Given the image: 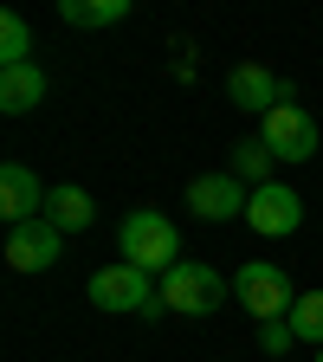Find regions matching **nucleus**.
<instances>
[{"instance_id":"f257e3e1","label":"nucleus","mask_w":323,"mask_h":362,"mask_svg":"<svg viewBox=\"0 0 323 362\" xmlns=\"http://www.w3.org/2000/svg\"><path fill=\"white\" fill-rule=\"evenodd\" d=\"M117 246H123V259H129V265H143L149 279H155V272H175V265H181V233H175V220H168V214H155V207L123 214Z\"/></svg>"},{"instance_id":"f03ea898","label":"nucleus","mask_w":323,"mask_h":362,"mask_svg":"<svg viewBox=\"0 0 323 362\" xmlns=\"http://www.w3.org/2000/svg\"><path fill=\"white\" fill-rule=\"evenodd\" d=\"M90 304L98 310H136V317H162V285L149 279L143 265H129V259H110L90 272Z\"/></svg>"},{"instance_id":"7ed1b4c3","label":"nucleus","mask_w":323,"mask_h":362,"mask_svg":"<svg viewBox=\"0 0 323 362\" xmlns=\"http://www.w3.org/2000/svg\"><path fill=\"white\" fill-rule=\"evenodd\" d=\"M259 136H265V149L278 156V162H310L317 143H323V136H317V117L298 104V84H285V98L259 117Z\"/></svg>"},{"instance_id":"20e7f679","label":"nucleus","mask_w":323,"mask_h":362,"mask_svg":"<svg viewBox=\"0 0 323 362\" xmlns=\"http://www.w3.org/2000/svg\"><path fill=\"white\" fill-rule=\"evenodd\" d=\"M233 291H240L246 317H259V324H285L291 304H298V291H291V279H285V265H271V259H246L240 279H233Z\"/></svg>"},{"instance_id":"39448f33","label":"nucleus","mask_w":323,"mask_h":362,"mask_svg":"<svg viewBox=\"0 0 323 362\" xmlns=\"http://www.w3.org/2000/svg\"><path fill=\"white\" fill-rule=\"evenodd\" d=\"M162 304L181 310V317H213L226 304V279L207 259H181L175 272H162Z\"/></svg>"},{"instance_id":"423d86ee","label":"nucleus","mask_w":323,"mask_h":362,"mask_svg":"<svg viewBox=\"0 0 323 362\" xmlns=\"http://www.w3.org/2000/svg\"><path fill=\"white\" fill-rule=\"evenodd\" d=\"M246 226H252V233H265V240L298 233V226H304V201H298V188H285V181H265V188H252V201H246Z\"/></svg>"},{"instance_id":"0eeeda50","label":"nucleus","mask_w":323,"mask_h":362,"mask_svg":"<svg viewBox=\"0 0 323 362\" xmlns=\"http://www.w3.org/2000/svg\"><path fill=\"white\" fill-rule=\"evenodd\" d=\"M59 259H65V233L45 214L26 220V226H7V265L13 272H52Z\"/></svg>"},{"instance_id":"6e6552de","label":"nucleus","mask_w":323,"mask_h":362,"mask_svg":"<svg viewBox=\"0 0 323 362\" xmlns=\"http://www.w3.org/2000/svg\"><path fill=\"white\" fill-rule=\"evenodd\" d=\"M246 201H252V188L233 175H194L188 181V207L201 220H246Z\"/></svg>"},{"instance_id":"1a4fd4ad","label":"nucleus","mask_w":323,"mask_h":362,"mask_svg":"<svg viewBox=\"0 0 323 362\" xmlns=\"http://www.w3.org/2000/svg\"><path fill=\"white\" fill-rule=\"evenodd\" d=\"M45 194L52 188H39V175L26 162H0V214H7V226H26L45 214Z\"/></svg>"},{"instance_id":"9d476101","label":"nucleus","mask_w":323,"mask_h":362,"mask_svg":"<svg viewBox=\"0 0 323 362\" xmlns=\"http://www.w3.org/2000/svg\"><path fill=\"white\" fill-rule=\"evenodd\" d=\"M226 98H233L246 117H265L271 104L285 98V78H271L265 65H233V71H226Z\"/></svg>"},{"instance_id":"9b49d317","label":"nucleus","mask_w":323,"mask_h":362,"mask_svg":"<svg viewBox=\"0 0 323 362\" xmlns=\"http://www.w3.org/2000/svg\"><path fill=\"white\" fill-rule=\"evenodd\" d=\"M45 220H52L59 233H84V226L98 220V201H90L84 188H71V181H59V188L45 194Z\"/></svg>"},{"instance_id":"f8f14e48","label":"nucleus","mask_w":323,"mask_h":362,"mask_svg":"<svg viewBox=\"0 0 323 362\" xmlns=\"http://www.w3.org/2000/svg\"><path fill=\"white\" fill-rule=\"evenodd\" d=\"M271 168H278V156L265 149V136H240V143H233V156H226V175H233V181H246V188H265V181H271Z\"/></svg>"},{"instance_id":"ddd939ff","label":"nucleus","mask_w":323,"mask_h":362,"mask_svg":"<svg viewBox=\"0 0 323 362\" xmlns=\"http://www.w3.org/2000/svg\"><path fill=\"white\" fill-rule=\"evenodd\" d=\"M39 98H45V71H39V65H13V71H0V110H7V117H26Z\"/></svg>"},{"instance_id":"4468645a","label":"nucleus","mask_w":323,"mask_h":362,"mask_svg":"<svg viewBox=\"0 0 323 362\" xmlns=\"http://www.w3.org/2000/svg\"><path fill=\"white\" fill-rule=\"evenodd\" d=\"M59 20L65 26H84V33H104V26H123L129 20V0H59Z\"/></svg>"},{"instance_id":"2eb2a0df","label":"nucleus","mask_w":323,"mask_h":362,"mask_svg":"<svg viewBox=\"0 0 323 362\" xmlns=\"http://www.w3.org/2000/svg\"><path fill=\"white\" fill-rule=\"evenodd\" d=\"M13 65H33V26L26 13H0V71Z\"/></svg>"},{"instance_id":"dca6fc26","label":"nucleus","mask_w":323,"mask_h":362,"mask_svg":"<svg viewBox=\"0 0 323 362\" xmlns=\"http://www.w3.org/2000/svg\"><path fill=\"white\" fill-rule=\"evenodd\" d=\"M291 337L298 343H310V349H323V291H298V304H291Z\"/></svg>"},{"instance_id":"f3484780","label":"nucleus","mask_w":323,"mask_h":362,"mask_svg":"<svg viewBox=\"0 0 323 362\" xmlns=\"http://www.w3.org/2000/svg\"><path fill=\"white\" fill-rule=\"evenodd\" d=\"M291 343H298V337H291V324H259V349H265V356H285Z\"/></svg>"},{"instance_id":"a211bd4d","label":"nucleus","mask_w":323,"mask_h":362,"mask_svg":"<svg viewBox=\"0 0 323 362\" xmlns=\"http://www.w3.org/2000/svg\"><path fill=\"white\" fill-rule=\"evenodd\" d=\"M317 362H323V349H317Z\"/></svg>"}]
</instances>
